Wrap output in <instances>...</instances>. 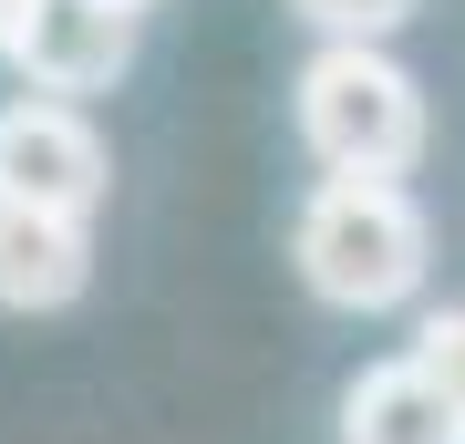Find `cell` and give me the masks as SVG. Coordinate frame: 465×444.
I'll list each match as a JSON object with an SVG mask.
<instances>
[{
  "label": "cell",
  "instance_id": "obj_1",
  "mask_svg": "<svg viewBox=\"0 0 465 444\" xmlns=\"http://www.w3.org/2000/svg\"><path fill=\"white\" fill-rule=\"evenodd\" d=\"M290 259L331 311H403L434 269V238L403 176H321L290 228Z\"/></svg>",
  "mask_w": 465,
  "mask_h": 444
},
{
  "label": "cell",
  "instance_id": "obj_7",
  "mask_svg": "<svg viewBox=\"0 0 465 444\" xmlns=\"http://www.w3.org/2000/svg\"><path fill=\"white\" fill-rule=\"evenodd\" d=\"M300 11H311L331 42H382V32L414 21V0H300Z\"/></svg>",
  "mask_w": 465,
  "mask_h": 444
},
{
  "label": "cell",
  "instance_id": "obj_6",
  "mask_svg": "<svg viewBox=\"0 0 465 444\" xmlns=\"http://www.w3.org/2000/svg\"><path fill=\"white\" fill-rule=\"evenodd\" d=\"M341 444H465V413H455L445 382L403 351V362H372L341 393Z\"/></svg>",
  "mask_w": 465,
  "mask_h": 444
},
{
  "label": "cell",
  "instance_id": "obj_5",
  "mask_svg": "<svg viewBox=\"0 0 465 444\" xmlns=\"http://www.w3.org/2000/svg\"><path fill=\"white\" fill-rule=\"evenodd\" d=\"M84 280H94L84 217L0 197V311H63V300H84Z\"/></svg>",
  "mask_w": 465,
  "mask_h": 444
},
{
  "label": "cell",
  "instance_id": "obj_10",
  "mask_svg": "<svg viewBox=\"0 0 465 444\" xmlns=\"http://www.w3.org/2000/svg\"><path fill=\"white\" fill-rule=\"evenodd\" d=\"M134 11H145V0H134Z\"/></svg>",
  "mask_w": 465,
  "mask_h": 444
},
{
  "label": "cell",
  "instance_id": "obj_8",
  "mask_svg": "<svg viewBox=\"0 0 465 444\" xmlns=\"http://www.w3.org/2000/svg\"><path fill=\"white\" fill-rule=\"evenodd\" d=\"M414 362L445 382V393H455V413H465V300H445V311L414 331Z\"/></svg>",
  "mask_w": 465,
  "mask_h": 444
},
{
  "label": "cell",
  "instance_id": "obj_4",
  "mask_svg": "<svg viewBox=\"0 0 465 444\" xmlns=\"http://www.w3.org/2000/svg\"><path fill=\"white\" fill-rule=\"evenodd\" d=\"M134 32H145L134 0H32V21L11 42V73H21V94L84 104L134 63Z\"/></svg>",
  "mask_w": 465,
  "mask_h": 444
},
{
  "label": "cell",
  "instance_id": "obj_9",
  "mask_svg": "<svg viewBox=\"0 0 465 444\" xmlns=\"http://www.w3.org/2000/svg\"><path fill=\"white\" fill-rule=\"evenodd\" d=\"M21 21H32V0H0V63H11V42H21Z\"/></svg>",
  "mask_w": 465,
  "mask_h": 444
},
{
  "label": "cell",
  "instance_id": "obj_3",
  "mask_svg": "<svg viewBox=\"0 0 465 444\" xmlns=\"http://www.w3.org/2000/svg\"><path fill=\"white\" fill-rule=\"evenodd\" d=\"M104 186H114V155H104L84 104H52V94L0 104V197L52 207V217H94Z\"/></svg>",
  "mask_w": 465,
  "mask_h": 444
},
{
  "label": "cell",
  "instance_id": "obj_2",
  "mask_svg": "<svg viewBox=\"0 0 465 444\" xmlns=\"http://www.w3.org/2000/svg\"><path fill=\"white\" fill-rule=\"evenodd\" d=\"M300 134L331 176H414L424 155V83L382 42H331L300 73Z\"/></svg>",
  "mask_w": 465,
  "mask_h": 444
}]
</instances>
